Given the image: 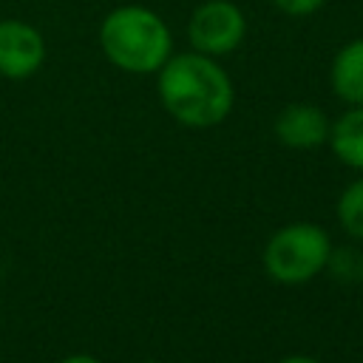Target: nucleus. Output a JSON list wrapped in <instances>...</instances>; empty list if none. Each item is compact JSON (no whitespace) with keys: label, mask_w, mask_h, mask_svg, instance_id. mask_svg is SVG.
Listing matches in <instances>:
<instances>
[{"label":"nucleus","mask_w":363,"mask_h":363,"mask_svg":"<svg viewBox=\"0 0 363 363\" xmlns=\"http://www.w3.org/2000/svg\"><path fill=\"white\" fill-rule=\"evenodd\" d=\"M329 269H332L337 278H343V281H360V278H363V255H360L357 250H349V247L332 250V255H329Z\"/></svg>","instance_id":"9d476101"},{"label":"nucleus","mask_w":363,"mask_h":363,"mask_svg":"<svg viewBox=\"0 0 363 363\" xmlns=\"http://www.w3.org/2000/svg\"><path fill=\"white\" fill-rule=\"evenodd\" d=\"M329 82L337 99L346 105H363V40L346 43L329 68Z\"/></svg>","instance_id":"0eeeda50"},{"label":"nucleus","mask_w":363,"mask_h":363,"mask_svg":"<svg viewBox=\"0 0 363 363\" xmlns=\"http://www.w3.org/2000/svg\"><path fill=\"white\" fill-rule=\"evenodd\" d=\"M159 99L164 111L187 128H213L233 111V82L207 54H170L159 68Z\"/></svg>","instance_id":"f257e3e1"},{"label":"nucleus","mask_w":363,"mask_h":363,"mask_svg":"<svg viewBox=\"0 0 363 363\" xmlns=\"http://www.w3.org/2000/svg\"><path fill=\"white\" fill-rule=\"evenodd\" d=\"M142 363H162V360H142Z\"/></svg>","instance_id":"4468645a"},{"label":"nucleus","mask_w":363,"mask_h":363,"mask_svg":"<svg viewBox=\"0 0 363 363\" xmlns=\"http://www.w3.org/2000/svg\"><path fill=\"white\" fill-rule=\"evenodd\" d=\"M60 363H102L96 354H88V352H74V354H65Z\"/></svg>","instance_id":"f8f14e48"},{"label":"nucleus","mask_w":363,"mask_h":363,"mask_svg":"<svg viewBox=\"0 0 363 363\" xmlns=\"http://www.w3.org/2000/svg\"><path fill=\"white\" fill-rule=\"evenodd\" d=\"M45 60V43L40 31L20 20L0 23V74L9 79L31 77Z\"/></svg>","instance_id":"39448f33"},{"label":"nucleus","mask_w":363,"mask_h":363,"mask_svg":"<svg viewBox=\"0 0 363 363\" xmlns=\"http://www.w3.org/2000/svg\"><path fill=\"white\" fill-rule=\"evenodd\" d=\"M335 213H337V221H340L343 233L363 241V176L343 187V193L337 196Z\"/></svg>","instance_id":"1a4fd4ad"},{"label":"nucleus","mask_w":363,"mask_h":363,"mask_svg":"<svg viewBox=\"0 0 363 363\" xmlns=\"http://www.w3.org/2000/svg\"><path fill=\"white\" fill-rule=\"evenodd\" d=\"M332 122L318 105L292 102L275 116V136L292 150H315L329 139Z\"/></svg>","instance_id":"423d86ee"},{"label":"nucleus","mask_w":363,"mask_h":363,"mask_svg":"<svg viewBox=\"0 0 363 363\" xmlns=\"http://www.w3.org/2000/svg\"><path fill=\"white\" fill-rule=\"evenodd\" d=\"M329 255H332V241L320 224L292 221L269 235L261 261L275 284L298 286L318 278L329 267Z\"/></svg>","instance_id":"7ed1b4c3"},{"label":"nucleus","mask_w":363,"mask_h":363,"mask_svg":"<svg viewBox=\"0 0 363 363\" xmlns=\"http://www.w3.org/2000/svg\"><path fill=\"white\" fill-rule=\"evenodd\" d=\"M99 43L105 57L130 74L159 71L170 51L173 37L164 20L145 6H122L113 9L99 28Z\"/></svg>","instance_id":"f03ea898"},{"label":"nucleus","mask_w":363,"mask_h":363,"mask_svg":"<svg viewBox=\"0 0 363 363\" xmlns=\"http://www.w3.org/2000/svg\"><path fill=\"white\" fill-rule=\"evenodd\" d=\"M278 363H320V360H315V357H309V354H286V357H281Z\"/></svg>","instance_id":"ddd939ff"},{"label":"nucleus","mask_w":363,"mask_h":363,"mask_svg":"<svg viewBox=\"0 0 363 363\" xmlns=\"http://www.w3.org/2000/svg\"><path fill=\"white\" fill-rule=\"evenodd\" d=\"M326 142L346 167L363 173V105H349V111L332 122Z\"/></svg>","instance_id":"6e6552de"},{"label":"nucleus","mask_w":363,"mask_h":363,"mask_svg":"<svg viewBox=\"0 0 363 363\" xmlns=\"http://www.w3.org/2000/svg\"><path fill=\"white\" fill-rule=\"evenodd\" d=\"M247 23L244 14L235 3L230 0H207L201 3L187 26V37L193 51L207 54V57H221L238 48V43L244 40Z\"/></svg>","instance_id":"20e7f679"},{"label":"nucleus","mask_w":363,"mask_h":363,"mask_svg":"<svg viewBox=\"0 0 363 363\" xmlns=\"http://www.w3.org/2000/svg\"><path fill=\"white\" fill-rule=\"evenodd\" d=\"M284 14H292V17H306L312 11H318L323 6V0H272Z\"/></svg>","instance_id":"9b49d317"}]
</instances>
